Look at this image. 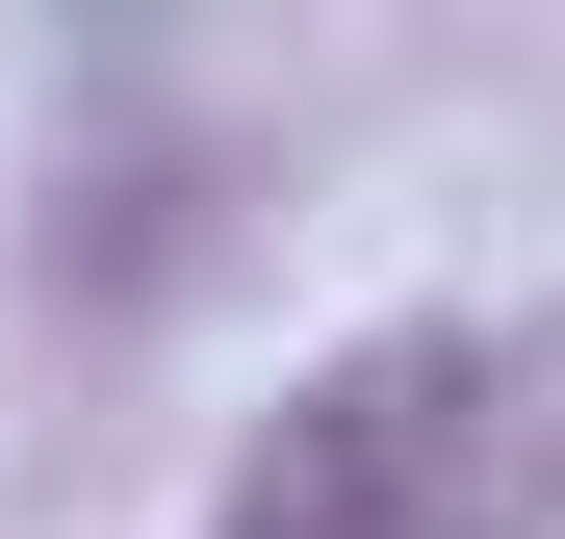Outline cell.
<instances>
[{
    "mask_svg": "<svg viewBox=\"0 0 565 539\" xmlns=\"http://www.w3.org/2000/svg\"><path fill=\"white\" fill-rule=\"evenodd\" d=\"M565 514V359L514 309H412L257 411L206 539H540Z\"/></svg>",
    "mask_w": 565,
    "mask_h": 539,
    "instance_id": "obj_1",
    "label": "cell"
}]
</instances>
